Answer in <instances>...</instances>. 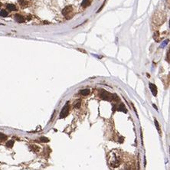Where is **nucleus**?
I'll return each instance as SVG.
<instances>
[{
  "instance_id": "1",
  "label": "nucleus",
  "mask_w": 170,
  "mask_h": 170,
  "mask_svg": "<svg viewBox=\"0 0 170 170\" xmlns=\"http://www.w3.org/2000/svg\"><path fill=\"white\" fill-rule=\"evenodd\" d=\"M121 159V154L118 150H113L108 154L107 162L112 168H116L120 165Z\"/></svg>"
},
{
  "instance_id": "2",
  "label": "nucleus",
  "mask_w": 170,
  "mask_h": 170,
  "mask_svg": "<svg viewBox=\"0 0 170 170\" xmlns=\"http://www.w3.org/2000/svg\"><path fill=\"white\" fill-rule=\"evenodd\" d=\"M62 14L67 19H71L73 16H74V8L71 6V5H68V6H66L65 8L62 10Z\"/></svg>"
},
{
  "instance_id": "3",
  "label": "nucleus",
  "mask_w": 170,
  "mask_h": 170,
  "mask_svg": "<svg viewBox=\"0 0 170 170\" xmlns=\"http://www.w3.org/2000/svg\"><path fill=\"white\" fill-rule=\"evenodd\" d=\"M69 113V102H67L65 105L64 106L63 109L61 110V112L60 113V118H65V117L68 115Z\"/></svg>"
},
{
  "instance_id": "4",
  "label": "nucleus",
  "mask_w": 170,
  "mask_h": 170,
  "mask_svg": "<svg viewBox=\"0 0 170 170\" xmlns=\"http://www.w3.org/2000/svg\"><path fill=\"white\" fill-rule=\"evenodd\" d=\"M100 97L103 100H112L113 94L106 91V90H102L100 91Z\"/></svg>"
},
{
  "instance_id": "5",
  "label": "nucleus",
  "mask_w": 170,
  "mask_h": 170,
  "mask_svg": "<svg viewBox=\"0 0 170 170\" xmlns=\"http://www.w3.org/2000/svg\"><path fill=\"white\" fill-rule=\"evenodd\" d=\"M149 89H150L152 93L153 94L154 96H156L157 95V87L155 84H149Z\"/></svg>"
},
{
  "instance_id": "6",
  "label": "nucleus",
  "mask_w": 170,
  "mask_h": 170,
  "mask_svg": "<svg viewBox=\"0 0 170 170\" xmlns=\"http://www.w3.org/2000/svg\"><path fill=\"white\" fill-rule=\"evenodd\" d=\"M29 0H19V3L20 5V6H21L22 8H25L26 7H28V5H29Z\"/></svg>"
},
{
  "instance_id": "7",
  "label": "nucleus",
  "mask_w": 170,
  "mask_h": 170,
  "mask_svg": "<svg viewBox=\"0 0 170 170\" xmlns=\"http://www.w3.org/2000/svg\"><path fill=\"white\" fill-rule=\"evenodd\" d=\"M15 19L16 20V22H18L19 23H22L25 21V19L20 14H16L15 15Z\"/></svg>"
},
{
  "instance_id": "8",
  "label": "nucleus",
  "mask_w": 170,
  "mask_h": 170,
  "mask_svg": "<svg viewBox=\"0 0 170 170\" xmlns=\"http://www.w3.org/2000/svg\"><path fill=\"white\" fill-rule=\"evenodd\" d=\"M6 8H7V9H8V11H11V12L16 11V10H17L16 6H15V5H13V4H7Z\"/></svg>"
},
{
  "instance_id": "9",
  "label": "nucleus",
  "mask_w": 170,
  "mask_h": 170,
  "mask_svg": "<svg viewBox=\"0 0 170 170\" xmlns=\"http://www.w3.org/2000/svg\"><path fill=\"white\" fill-rule=\"evenodd\" d=\"M90 3H91V0H84L81 3V6L84 8H86L87 6H89Z\"/></svg>"
},
{
  "instance_id": "10",
  "label": "nucleus",
  "mask_w": 170,
  "mask_h": 170,
  "mask_svg": "<svg viewBox=\"0 0 170 170\" xmlns=\"http://www.w3.org/2000/svg\"><path fill=\"white\" fill-rule=\"evenodd\" d=\"M117 110L122 111V112H124V113H127V109H126V107L124 106V104H120V106L117 107Z\"/></svg>"
},
{
  "instance_id": "11",
  "label": "nucleus",
  "mask_w": 170,
  "mask_h": 170,
  "mask_svg": "<svg viewBox=\"0 0 170 170\" xmlns=\"http://www.w3.org/2000/svg\"><path fill=\"white\" fill-rule=\"evenodd\" d=\"M90 93V90L88 89H84V90H82L81 91V94L83 95V96H87Z\"/></svg>"
},
{
  "instance_id": "12",
  "label": "nucleus",
  "mask_w": 170,
  "mask_h": 170,
  "mask_svg": "<svg viewBox=\"0 0 170 170\" xmlns=\"http://www.w3.org/2000/svg\"><path fill=\"white\" fill-rule=\"evenodd\" d=\"M8 15V13L7 12V11H5V10H1V11H0V16L7 17Z\"/></svg>"
},
{
  "instance_id": "13",
  "label": "nucleus",
  "mask_w": 170,
  "mask_h": 170,
  "mask_svg": "<svg viewBox=\"0 0 170 170\" xmlns=\"http://www.w3.org/2000/svg\"><path fill=\"white\" fill-rule=\"evenodd\" d=\"M14 146V141L13 140H9L6 143V146L8 148H12Z\"/></svg>"
},
{
  "instance_id": "14",
  "label": "nucleus",
  "mask_w": 170,
  "mask_h": 170,
  "mask_svg": "<svg viewBox=\"0 0 170 170\" xmlns=\"http://www.w3.org/2000/svg\"><path fill=\"white\" fill-rule=\"evenodd\" d=\"M159 33L158 31H156L154 33V39L156 41V42H159Z\"/></svg>"
},
{
  "instance_id": "15",
  "label": "nucleus",
  "mask_w": 170,
  "mask_h": 170,
  "mask_svg": "<svg viewBox=\"0 0 170 170\" xmlns=\"http://www.w3.org/2000/svg\"><path fill=\"white\" fill-rule=\"evenodd\" d=\"M40 141L42 142V143H48V142H49V139L47 138V137L42 136V137L40 138Z\"/></svg>"
},
{
  "instance_id": "16",
  "label": "nucleus",
  "mask_w": 170,
  "mask_h": 170,
  "mask_svg": "<svg viewBox=\"0 0 170 170\" xmlns=\"http://www.w3.org/2000/svg\"><path fill=\"white\" fill-rule=\"evenodd\" d=\"M7 139V136L6 135H5L3 133H0V141H2V140H5Z\"/></svg>"
},
{
  "instance_id": "17",
  "label": "nucleus",
  "mask_w": 170,
  "mask_h": 170,
  "mask_svg": "<svg viewBox=\"0 0 170 170\" xmlns=\"http://www.w3.org/2000/svg\"><path fill=\"white\" fill-rule=\"evenodd\" d=\"M155 124H156V129L158 130V131L160 133V129H159V123H158V121L156 120V119H155Z\"/></svg>"
},
{
  "instance_id": "18",
  "label": "nucleus",
  "mask_w": 170,
  "mask_h": 170,
  "mask_svg": "<svg viewBox=\"0 0 170 170\" xmlns=\"http://www.w3.org/2000/svg\"><path fill=\"white\" fill-rule=\"evenodd\" d=\"M80 106H81V102H80V100H77V101L74 104V107L79 108V107H80Z\"/></svg>"
},
{
  "instance_id": "19",
  "label": "nucleus",
  "mask_w": 170,
  "mask_h": 170,
  "mask_svg": "<svg viewBox=\"0 0 170 170\" xmlns=\"http://www.w3.org/2000/svg\"><path fill=\"white\" fill-rule=\"evenodd\" d=\"M1 6H2V3L0 2V7H1Z\"/></svg>"
}]
</instances>
